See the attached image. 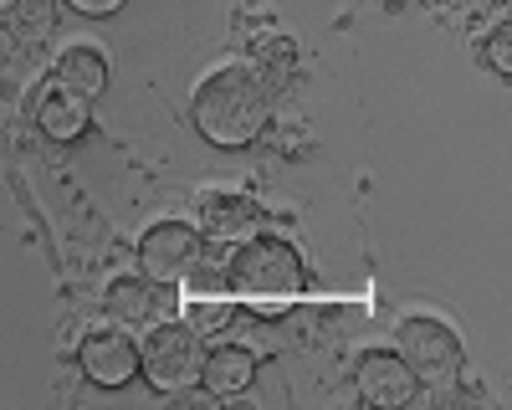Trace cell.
I'll return each instance as SVG.
<instances>
[{"mask_svg":"<svg viewBox=\"0 0 512 410\" xmlns=\"http://www.w3.org/2000/svg\"><path fill=\"white\" fill-rule=\"evenodd\" d=\"M195 134L216 149H246L267 134L272 123V82L251 62L216 67L190 98Z\"/></svg>","mask_w":512,"mask_h":410,"instance_id":"1","label":"cell"},{"mask_svg":"<svg viewBox=\"0 0 512 410\" xmlns=\"http://www.w3.org/2000/svg\"><path fill=\"white\" fill-rule=\"evenodd\" d=\"M308 293V267L303 252L287 236H246L236 241V252L226 262V298L262 313V318H282L297 298Z\"/></svg>","mask_w":512,"mask_h":410,"instance_id":"2","label":"cell"},{"mask_svg":"<svg viewBox=\"0 0 512 410\" xmlns=\"http://www.w3.org/2000/svg\"><path fill=\"white\" fill-rule=\"evenodd\" d=\"M200 364H205V339L190 323H149V339L139 344V375L164 390V395H185L200 385Z\"/></svg>","mask_w":512,"mask_h":410,"instance_id":"3","label":"cell"},{"mask_svg":"<svg viewBox=\"0 0 512 410\" xmlns=\"http://www.w3.org/2000/svg\"><path fill=\"white\" fill-rule=\"evenodd\" d=\"M205 257V236L190 221H154L139 236V272L159 287H180L200 272Z\"/></svg>","mask_w":512,"mask_h":410,"instance_id":"4","label":"cell"},{"mask_svg":"<svg viewBox=\"0 0 512 410\" xmlns=\"http://www.w3.org/2000/svg\"><path fill=\"white\" fill-rule=\"evenodd\" d=\"M400 359L410 364V375L420 385H451L461 375V339H456V328L441 323V318H405L400 323Z\"/></svg>","mask_w":512,"mask_h":410,"instance_id":"5","label":"cell"},{"mask_svg":"<svg viewBox=\"0 0 512 410\" xmlns=\"http://www.w3.org/2000/svg\"><path fill=\"white\" fill-rule=\"evenodd\" d=\"M77 369L98 390H123L139 375V344L128 339L123 328H88L77 344Z\"/></svg>","mask_w":512,"mask_h":410,"instance_id":"6","label":"cell"},{"mask_svg":"<svg viewBox=\"0 0 512 410\" xmlns=\"http://www.w3.org/2000/svg\"><path fill=\"white\" fill-rule=\"evenodd\" d=\"M354 390H359V400H369L379 410H400V405L415 400L420 380L410 375L400 349H364L359 364H354Z\"/></svg>","mask_w":512,"mask_h":410,"instance_id":"7","label":"cell"},{"mask_svg":"<svg viewBox=\"0 0 512 410\" xmlns=\"http://www.w3.org/2000/svg\"><path fill=\"white\" fill-rule=\"evenodd\" d=\"M256 226H262V205L251 195H236V190H205L195 200V231L205 241H221V246H236L246 241Z\"/></svg>","mask_w":512,"mask_h":410,"instance_id":"8","label":"cell"},{"mask_svg":"<svg viewBox=\"0 0 512 410\" xmlns=\"http://www.w3.org/2000/svg\"><path fill=\"white\" fill-rule=\"evenodd\" d=\"M103 308L118 328H149L164 308H169V293L159 282H149L144 272H128V277H113L108 293H103Z\"/></svg>","mask_w":512,"mask_h":410,"instance_id":"9","label":"cell"},{"mask_svg":"<svg viewBox=\"0 0 512 410\" xmlns=\"http://www.w3.org/2000/svg\"><path fill=\"white\" fill-rule=\"evenodd\" d=\"M256 380V354L246 344H221V349H205V364H200V390L216 395V400H236L246 395Z\"/></svg>","mask_w":512,"mask_h":410,"instance_id":"10","label":"cell"},{"mask_svg":"<svg viewBox=\"0 0 512 410\" xmlns=\"http://www.w3.org/2000/svg\"><path fill=\"white\" fill-rule=\"evenodd\" d=\"M88 123H93L88 98H77V93H67V88H47V93H41V103H36V129L47 134L52 144H77L82 134H88Z\"/></svg>","mask_w":512,"mask_h":410,"instance_id":"11","label":"cell"},{"mask_svg":"<svg viewBox=\"0 0 512 410\" xmlns=\"http://www.w3.org/2000/svg\"><path fill=\"white\" fill-rule=\"evenodd\" d=\"M57 88H67V93H77V98H103V88H108V57L98 52V47H88V41H72V47L57 57Z\"/></svg>","mask_w":512,"mask_h":410,"instance_id":"12","label":"cell"},{"mask_svg":"<svg viewBox=\"0 0 512 410\" xmlns=\"http://www.w3.org/2000/svg\"><path fill=\"white\" fill-rule=\"evenodd\" d=\"M57 6H62V0H6V26H11V36L36 47L41 36H52Z\"/></svg>","mask_w":512,"mask_h":410,"instance_id":"13","label":"cell"},{"mask_svg":"<svg viewBox=\"0 0 512 410\" xmlns=\"http://www.w3.org/2000/svg\"><path fill=\"white\" fill-rule=\"evenodd\" d=\"M231 318H236V303H231V298H190V303H185V323L195 328L200 339L231 328Z\"/></svg>","mask_w":512,"mask_h":410,"instance_id":"14","label":"cell"},{"mask_svg":"<svg viewBox=\"0 0 512 410\" xmlns=\"http://www.w3.org/2000/svg\"><path fill=\"white\" fill-rule=\"evenodd\" d=\"M482 57H487V67H492L497 77H512V26H507V21H502V26H492Z\"/></svg>","mask_w":512,"mask_h":410,"instance_id":"15","label":"cell"},{"mask_svg":"<svg viewBox=\"0 0 512 410\" xmlns=\"http://www.w3.org/2000/svg\"><path fill=\"white\" fill-rule=\"evenodd\" d=\"M62 6H72L77 16H113V11L128 6V0H62Z\"/></svg>","mask_w":512,"mask_h":410,"instance_id":"16","label":"cell"}]
</instances>
